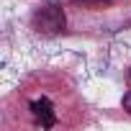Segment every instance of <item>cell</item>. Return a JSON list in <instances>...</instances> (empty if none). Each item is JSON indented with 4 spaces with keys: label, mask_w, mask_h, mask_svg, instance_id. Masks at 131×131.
I'll return each instance as SVG.
<instances>
[{
    "label": "cell",
    "mask_w": 131,
    "mask_h": 131,
    "mask_svg": "<svg viewBox=\"0 0 131 131\" xmlns=\"http://www.w3.org/2000/svg\"><path fill=\"white\" fill-rule=\"evenodd\" d=\"M34 26L44 34H57L64 28V10L59 5H46L34 16Z\"/></svg>",
    "instance_id": "cell-1"
},
{
    "label": "cell",
    "mask_w": 131,
    "mask_h": 131,
    "mask_svg": "<svg viewBox=\"0 0 131 131\" xmlns=\"http://www.w3.org/2000/svg\"><path fill=\"white\" fill-rule=\"evenodd\" d=\"M31 116H34V121H36L39 126H44V128H51V126L57 123L54 105H51V100H46V98H39V100L31 103Z\"/></svg>",
    "instance_id": "cell-2"
},
{
    "label": "cell",
    "mask_w": 131,
    "mask_h": 131,
    "mask_svg": "<svg viewBox=\"0 0 131 131\" xmlns=\"http://www.w3.org/2000/svg\"><path fill=\"white\" fill-rule=\"evenodd\" d=\"M123 108H126V111L131 113V90H128V93L123 95Z\"/></svg>",
    "instance_id": "cell-3"
}]
</instances>
